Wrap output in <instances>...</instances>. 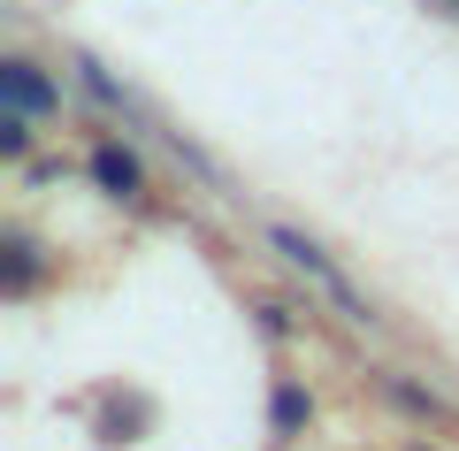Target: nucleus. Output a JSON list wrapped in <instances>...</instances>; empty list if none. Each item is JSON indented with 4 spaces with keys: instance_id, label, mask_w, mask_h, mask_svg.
I'll use <instances>...</instances> for the list:
<instances>
[{
    "instance_id": "nucleus-8",
    "label": "nucleus",
    "mask_w": 459,
    "mask_h": 451,
    "mask_svg": "<svg viewBox=\"0 0 459 451\" xmlns=\"http://www.w3.org/2000/svg\"><path fill=\"white\" fill-rule=\"evenodd\" d=\"M31 123H39V115H16V108L0 115V153H8V161H23V153H31Z\"/></svg>"
},
{
    "instance_id": "nucleus-2",
    "label": "nucleus",
    "mask_w": 459,
    "mask_h": 451,
    "mask_svg": "<svg viewBox=\"0 0 459 451\" xmlns=\"http://www.w3.org/2000/svg\"><path fill=\"white\" fill-rule=\"evenodd\" d=\"M0 108H16V115H54V108H62V84H54L39 62L8 54V62H0Z\"/></svg>"
},
{
    "instance_id": "nucleus-3",
    "label": "nucleus",
    "mask_w": 459,
    "mask_h": 451,
    "mask_svg": "<svg viewBox=\"0 0 459 451\" xmlns=\"http://www.w3.org/2000/svg\"><path fill=\"white\" fill-rule=\"evenodd\" d=\"M84 169H92V184L108 199H146V161H138L123 138H100L92 153H84Z\"/></svg>"
},
{
    "instance_id": "nucleus-1",
    "label": "nucleus",
    "mask_w": 459,
    "mask_h": 451,
    "mask_svg": "<svg viewBox=\"0 0 459 451\" xmlns=\"http://www.w3.org/2000/svg\"><path fill=\"white\" fill-rule=\"evenodd\" d=\"M268 245H276V253L291 260V268L307 275V283L322 291V299H329V307H337V314H344V322H352V329H376V307H368L360 291H352V275H344L337 260H329L322 245L307 238V230H291V222H268Z\"/></svg>"
},
{
    "instance_id": "nucleus-7",
    "label": "nucleus",
    "mask_w": 459,
    "mask_h": 451,
    "mask_svg": "<svg viewBox=\"0 0 459 451\" xmlns=\"http://www.w3.org/2000/svg\"><path fill=\"white\" fill-rule=\"evenodd\" d=\"M146 429H153V398H138V390H131V398H115L108 413H100V444H138Z\"/></svg>"
},
{
    "instance_id": "nucleus-4",
    "label": "nucleus",
    "mask_w": 459,
    "mask_h": 451,
    "mask_svg": "<svg viewBox=\"0 0 459 451\" xmlns=\"http://www.w3.org/2000/svg\"><path fill=\"white\" fill-rule=\"evenodd\" d=\"M383 398L391 405H406L413 421H429V429H444V436H459V405L444 398V390H429V383H413V375H383Z\"/></svg>"
},
{
    "instance_id": "nucleus-6",
    "label": "nucleus",
    "mask_w": 459,
    "mask_h": 451,
    "mask_svg": "<svg viewBox=\"0 0 459 451\" xmlns=\"http://www.w3.org/2000/svg\"><path fill=\"white\" fill-rule=\"evenodd\" d=\"M307 421H314L307 383H299V375H276V390H268V429H276V436H299Z\"/></svg>"
},
{
    "instance_id": "nucleus-5",
    "label": "nucleus",
    "mask_w": 459,
    "mask_h": 451,
    "mask_svg": "<svg viewBox=\"0 0 459 451\" xmlns=\"http://www.w3.org/2000/svg\"><path fill=\"white\" fill-rule=\"evenodd\" d=\"M8 268H0V291H8V299H31L39 291V275H47V245L31 238V230H8Z\"/></svg>"
}]
</instances>
